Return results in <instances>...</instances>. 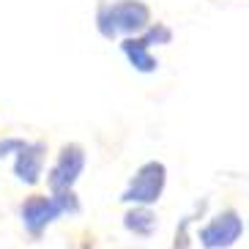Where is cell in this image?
Listing matches in <instances>:
<instances>
[{"label": "cell", "mask_w": 249, "mask_h": 249, "mask_svg": "<svg viewBox=\"0 0 249 249\" xmlns=\"http://www.w3.org/2000/svg\"><path fill=\"white\" fill-rule=\"evenodd\" d=\"M151 28V8L142 0H112V3H99L96 11V30L107 41L121 36H137Z\"/></svg>", "instance_id": "cell-1"}, {"label": "cell", "mask_w": 249, "mask_h": 249, "mask_svg": "<svg viewBox=\"0 0 249 249\" xmlns=\"http://www.w3.org/2000/svg\"><path fill=\"white\" fill-rule=\"evenodd\" d=\"M142 36L148 38V44L151 47H159V44H170L173 41V30L167 28L164 22H151V28L148 30H142Z\"/></svg>", "instance_id": "cell-9"}, {"label": "cell", "mask_w": 249, "mask_h": 249, "mask_svg": "<svg viewBox=\"0 0 249 249\" xmlns=\"http://www.w3.org/2000/svg\"><path fill=\"white\" fill-rule=\"evenodd\" d=\"M25 145H28V140H22V137H3V140H0V159H6V156H17Z\"/></svg>", "instance_id": "cell-10"}, {"label": "cell", "mask_w": 249, "mask_h": 249, "mask_svg": "<svg viewBox=\"0 0 249 249\" xmlns=\"http://www.w3.org/2000/svg\"><path fill=\"white\" fill-rule=\"evenodd\" d=\"M80 203L77 195L71 192H50V195H30L25 197V203L19 205V219H22L25 230L33 238H41L47 227L55 219H60L63 213H77Z\"/></svg>", "instance_id": "cell-2"}, {"label": "cell", "mask_w": 249, "mask_h": 249, "mask_svg": "<svg viewBox=\"0 0 249 249\" xmlns=\"http://www.w3.org/2000/svg\"><path fill=\"white\" fill-rule=\"evenodd\" d=\"M244 233V219L238 216V211L225 208V211L213 213L208 225L200 227L197 241L203 249H230Z\"/></svg>", "instance_id": "cell-4"}, {"label": "cell", "mask_w": 249, "mask_h": 249, "mask_svg": "<svg viewBox=\"0 0 249 249\" xmlns=\"http://www.w3.org/2000/svg\"><path fill=\"white\" fill-rule=\"evenodd\" d=\"M156 213L151 211V205H134L129 211L124 213V227L129 233L140 235V238H148V235H154L156 230Z\"/></svg>", "instance_id": "cell-8"}, {"label": "cell", "mask_w": 249, "mask_h": 249, "mask_svg": "<svg viewBox=\"0 0 249 249\" xmlns=\"http://www.w3.org/2000/svg\"><path fill=\"white\" fill-rule=\"evenodd\" d=\"M121 52H124L126 60L142 74H154L156 69H159V60L151 55V44H148V38L142 36V33H137V36H126L124 41H121Z\"/></svg>", "instance_id": "cell-7"}, {"label": "cell", "mask_w": 249, "mask_h": 249, "mask_svg": "<svg viewBox=\"0 0 249 249\" xmlns=\"http://www.w3.org/2000/svg\"><path fill=\"white\" fill-rule=\"evenodd\" d=\"M44 161H47V142L41 140H33L14 156V176L19 183L25 186H36L44 176Z\"/></svg>", "instance_id": "cell-6"}, {"label": "cell", "mask_w": 249, "mask_h": 249, "mask_svg": "<svg viewBox=\"0 0 249 249\" xmlns=\"http://www.w3.org/2000/svg\"><path fill=\"white\" fill-rule=\"evenodd\" d=\"M82 170H85V148L80 142H66V145L60 148L52 170L47 173L50 192H71L74 183L80 181Z\"/></svg>", "instance_id": "cell-5"}, {"label": "cell", "mask_w": 249, "mask_h": 249, "mask_svg": "<svg viewBox=\"0 0 249 249\" xmlns=\"http://www.w3.org/2000/svg\"><path fill=\"white\" fill-rule=\"evenodd\" d=\"M164 183H167V167L156 159L142 161L134 170V176L129 181V186L124 189L121 200L129 205H156L161 192H164Z\"/></svg>", "instance_id": "cell-3"}]
</instances>
